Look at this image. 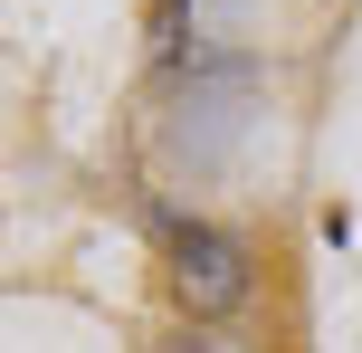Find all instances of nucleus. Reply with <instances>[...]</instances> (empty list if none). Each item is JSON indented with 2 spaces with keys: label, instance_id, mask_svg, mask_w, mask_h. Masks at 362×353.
Here are the masks:
<instances>
[{
  "label": "nucleus",
  "instance_id": "2",
  "mask_svg": "<svg viewBox=\"0 0 362 353\" xmlns=\"http://www.w3.org/2000/svg\"><path fill=\"white\" fill-rule=\"evenodd\" d=\"M172 353H219V344H210V335H200V325H191V335H181V344H172Z\"/></svg>",
  "mask_w": 362,
  "mask_h": 353
},
{
  "label": "nucleus",
  "instance_id": "1",
  "mask_svg": "<svg viewBox=\"0 0 362 353\" xmlns=\"http://www.w3.org/2000/svg\"><path fill=\"white\" fill-rule=\"evenodd\" d=\"M163 239H172V296H181L191 325H229L238 306L257 296V267H248V248H238L229 229H210V220H163Z\"/></svg>",
  "mask_w": 362,
  "mask_h": 353
}]
</instances>
